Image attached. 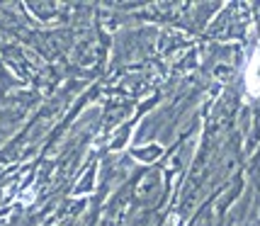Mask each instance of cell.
Returning <instances> with one entry per match:
<instances>
[{"instance_id":"cell-1","label":"cell","mask_w":260,"mask_h":226,"mask_svg":"<svg viewBox=\"0 0 260 226\" xmlns=\"http://www.w3.org/2000/svg\"><path fill=\"white\" fill-rule=\"evenodd\" d=\"M243 83H246V92L250 98H260V46L250 54L248 63H246Z\"/></svg>"},{"instance_id":"cell-2","label":"cell","mask_w":260,"mask_h":226,"mask_svg":"<svg viewBox=\"0 0 260 226\" xmlns=\"http://www.w3.org/2000/svg\"><path fill=\"white\" fill-rule=\"evenodd\" d=\"M5 44H10V34L5 32V29H0V46H5Z\"/></svg>"}]
</instances>
